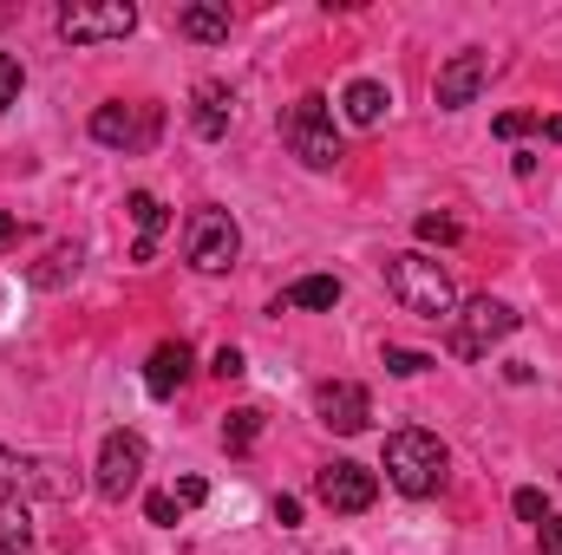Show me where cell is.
Returning <instances> with one entry per match:
<instances>
[{
    "label": "cell",
    "mask_w": 562,
    "mask_h": 555,
    "mask_svg": "<svg viewBox=\"0 0 562 555\" xmlns=\"http://www.w3.org/2000/svg\"><path fill=\"white\" fill-rule=\"evenodd\" d=\"M314 412H321V424H334L340 438H353V431H367L373 399H367V386H353V380H327V386L314 393Z\"/></svg>",
    "instance_id": "obj_11"
},
{
    "label": "cell",
    "mask_w": 562,
    "mask_h": 555,
    "mask_svg": "<svg viewBox=\"0 0 562 555\" xmlns=\"http://www.w3.org/2000/svg\"><path fill=\"white\" fill-rule=\"evenodd\" d=\"M281 144L307 163V170H334L340 163V132H334V105L321 92H301L281 112Z\"/></svg>",
    "instance_id": "obj_3"
},
{
    "label": "cell",
    "mask_w": 562,
    "mask_h": 555,
    "mask_svg": "<svg viewBox=\"0 0 562 555\" xmlns=\"http://www.w3.org/2000/svg\"><path fill=\"white\" fill-rule=\"evenodd\" d=\"M524 132H537L530 112H504V118H497V138H524Z\"/></svg>",
    "instance_id": "obj_28"
},
{
    "label": "cell",
    "mask_w": 562,
    "mask_h": 555,
    "mask_svg": "<svg viewBox=\"0 0 562 555\" xmlns=\"http://www.w3.org/2000/svg\"><path fill=\"white\" fill-rule=\"evenodd\" d=\"M170 497H177V510H196V503L210 497V484H203V477H177V490H170Z\"/></svg>",
    "instance_id": "obj_25"
},
{
    "label": "cell",
    "mask_w": 562,
    "mask_h": 555,
    "mask_svg": "<svg viewBox=\"0 0 562 555\" xmlns=\"http://www.w3.org/2000/svg\"><path fill=\"white\" fill-rule=\"evenodd\" d=\"M229 105H236V99H229V86H223V79H203V86H196V92H190V125H196V138H223V132H229Z\"/></svg>",
    "instance_id": "obj_13"
},
{
    "label": "cell",
    "mask_w": 562,
    "mask_h": 555,
    "mask_svg": "<svg viewBox=\"0 0 562 555\" xmlns=\"http://www.w3.org/2000/svg\"><path fill=\"white\" fill-rule=\"evenodd\" d=\"M445 471H451V451L431 438V431H393L386 438V484L406 490V497H438L445 490Z\"/></svg>",
    "instance_id": "obj_2"
},
{
    "label": "cell",
    "mask_w": 562,
    "mask_h": 555,
    "mask_svg": "<svg viewBox=\"0 0 562 555\" xmlns=\"http://www.w3.org/2000/svg\"><path fill=\"white\" fill-rule=\"evenodd\" d=\"M138 26L132 0H105V7H59V39L72 46H99V39H125Z\"/></svg>",
    "instance_id": "obj_7"
},
{
    "label": "cell",
    "mask_w": 562,
    "mask_h": 555,
    "mask_svg": "<svg viewBox=\"0 0 562 555\" xmlns=\"http://www.w3.org/2000/svg\"><path fill=\"white\" fill-rule=\"evenodd\" d=\"M419 242L451 249V242H458V223H451V216H419Z\"/></svg>",
    "instance_id": "obj_22"
},
{
    "label": "cell",
    "mask_w": 562,
    "mask_h": 555,
    "mask_svg": "<svg viewBox=\"0 0 562 555\" xmlns=\"http://www.w3.org/2000/svg\"><path fill=\"white\" fill-rule=\"evenodd\" d=\"M13 229H20V223H13V216H0V242H7V236H13Z\"/></svg>",
    "instance_id": "obj_31"
},
{
    "label": "cell",
    "mask_w": 562,
    "mask_h": 555,
    "mask_svg": "<svg viewBox=\"0 0 562 555\" xmlns=\"http://www.w3.org/2000/svg\"><path fill=\"white\" fill-rule=\"evenodd\" d=\"M236 256H243L236 216H229V209H196L190 229H183V262H190L196 275H223V269H236Z\"/></svg>",
    "instance_id": "obj_5"
},
{
    "label": "cell",
    "mask_w": 562,
    "mask_h": 555,
    "mask_svg": "<svg viewBox=\"0 0 562 555\" xmlns=\"http://www.w3.org/2000/svg\"><path fill=\"white\" fill-rule=\"evenodd\" d=\"M484 79H491V59H484L477 46L451 53V59L438 66V105H445V112H464V105L484 92Z\"/></svg>",
    "instance_id": "obj_10"
},
{
    "label": "cell",
    "mask_w": 562,
    "mask_h": 555,
    "mask_svg": "<svg viewBox=\"0 0 562 555\" xmlns=\"http://www.w3.org/2000/svg\"><path fill=\"white\" fill-rule=\"evenodd\" d=\"M517 333V307L510 301H497V294H477V301H464L458 314H451V353L458 360H484L497 340H510Z\"/></svg>",
    "instance_id": "obj_4"
},
{
    "label": "cell",
    "mask_w": 562,
    "mask_h": 555,
    "mask_svg": "<svg viewBox=\"0 0 562 555\" xmlns=\"http://www.w3.org/2000/svg\"><path fill=\"white\" fill-rule=\"evenodd\" d=\"M314 497L327 503V510H340V517H360V510H373V497H380V477L367 471V464H327L321 477H314Z\"/></svg>",
    "instance_id": "obj_8"
},
{
    "label": "cell",
    "mask_w": 562,
    "mask_h": 555,
    "mask_svg": "<svg viewBox=\"0 0 562 555\" xmlns=\"http://www.w3.org/2000/svg\"><path fill=\"white\" fill-rule=\"evenodd\" d=\"M340 105H347V118H353V125H380V118H386V105H393V92H386L380 79H353V86L340 92Z\"/></svg>",
    "instance_id": "obj_17"
},
{
    "label": "cell",
    "mask_w": 562,
    "mask_h": 555,
    "mask_svg": "<svg viewBox=\"0 0 562 555\" xmlns=\"http://www.w3.org/2000/svg\"><path fill=\"white\" fill-rule=\"evenodd\" d=\"M276 523H281V530H294V523H301V497H288V490H281V497H276Z\"/></svg>",
    "instance_id": "obj_30"
},
{
    "label": "cell",
    "mask_w": 562,
    "mask_h": 555,
    "mask_svg": "<svg viewBox=\"0 0 562 555\" xmlns=\"http://www.w3.org/2000/svg\"><path fill=\"white\" fill-rule=\"evenodd\" d=\"M537 550H543V555H562V517H543V530H537Z\"/></svg>",
    "instance_id": "obj_29"
},
{
    "label": "cell",
    "mask_w": 562,
    "mask_h": 555,
    "mask_svg": "<svg viewBox=\"0 0 562 555\" xmlns=\"http://www.w3.org/2000/svg\"><path fill=\"white\" fill-rule=\"evenodd\" d=\"M144 517H150L157 530H170V523H177L183 510H177V497H170V490H157V497H144Z\"/></svg>",
    "instance_id": "obj_23"
},
{
    "label": "cell",
    "mask_w": 562,
    "mask_h": 555,
    "mask_svg": "<svg viewBox=\"0 0 562 555\" xmlns=\"http://www.w3.org/2000/svg\"><path fill=\"white\" fill-rule=\"evenodd\" d=\"M517 517L543 530V517H550V510H543V490H517Z\"/></svg>",
    "instance_id": "obj_27"
},
{
    "label": "cell",
    "mask_w": 562,
    "mask_h": 555,
    "mask_svg": "<svg viewBox=\"0 0 562 555\" xmlns=\"http://www.w3.org/2000/svg\"><path fill=\"white\" fill-rule=\"evenodd\" d=\"M79 262H86V256H79V242H59L46 262H33V269H26V281H33V287H66V281L79 275Z\"/></svg>",
    "instance_id": "obj_18"
},
{
    "label": "cell",
    "mask_w": 562,
    "mask_h": 555,
    "mask_svg": "<svg viewBox=\"0 0 562 555\" xmlns=\"http://www.w3.org/2000/svg\"><path fill=\"white\" fill-rule=\"evenodd\" d=\"M0 555H33V510L26 497H0Z\"/></svg>",
    "instance_id": "obj_15"
},
{
    "label": "cell",
    "mask_w": 562,
    "mask_h": 555,
    "mask_svg": "<svg viewBox=\"0 0 562 555\" xmlns=\"http://www.w3.org/2000/svg\"><path fill=\"white\" fill-rule=\"evenodd\" d=\"M138 477H144V438L138 431H112V438L99 444V471H92L99 497H105V503H125V497L138 490Z\"/></svg>",
    "instance_id": "obj_6"
},
{
    "label": "cell",
    "mask_w": 562,
    "mask_h": 555,
    "mask_svg": "<svg viewBox=\"0 0 562 555\" xmlns=\"http://www.w3.org/2000/svg\"><path fill=\"white\" fill-rule=\"evenodd\" d=\"M20 79H26V72H20V59H13V53H0V112L20 99Z\"/></svg>",
    "instance_id": "obj_24"
},
{
    "label": "cell",
    "mask_w": 562,
    "mask_h": 555,
    "mask_svg": "<svg viewBox=\"0 0 562 555\" xmlns=\"http://www.w3.org/2000/svg\"><path fill=\"white\" fill-rule=\"evenodd\" d=\"M425 366H438L431 353H413V347H386V373L393 380H419Z\"/></svg>",
    "instance_id": "obj_21"
},
{
    "label": "cell",
    "mask_w": 562,
    "mask_h": 555,
    "mask_svg": "<svg viewBox=\"0 0 562 555\" xmlns=\"http://www.w3.org/2000/svg\"><path fill=\"white\" fill-rule=\"evenodd\" d=\"M177 26L190 33V39H229V0H196V7H183L177 13Z\"/></svg>",
    "instance_id": "obj_16"
},
{
    "label": "cell",
    "mask_w": 562,
    "mask_h": 555,
    "mask_svg": "<svg viewBox=\"0 0 562 555\" xmlns=\"http://www.w3.org/2000/svg\"><path fill=\"white\" fill-rule=\"evenodd\" d=\"M281 307H340V275H307V281H294V287L276 301V314H281Z\"/></svg>",
    "instance_id": "obj_19"
},
{
    "label": "cell",
    "mask_w": 562,
    "mask_h": 555,
    "mask_svg": "<svg viewBox=\"0 0 562 555\" xmlns=\"http://www.w3.org/2000/svg\"><path fill=\"white\" fill-rule=\"evenodd\" d=\"M256 438H262V412H256V406H243V412L223 418V444H229V451H249Z\"/></svg>",
    "instance_id": "obj_20"
},
{
    "label": "cell",
    "mask_w": 562,
    "mask_h": 555,
    "mask_svg": "<svg viewBox=\"0 0 562 555\" xmlns=\"http://www.w3.org/2000/svg\"><path fill=\"white\" fill-rule=\"evenodd\" d=\"M190 366H196V353H190L183 340H164V347L150 353V366H144V393H150V399H177L183 380H190Z\"/></svg>",
    "instance_id": "obj_12"
},
{
    "label": "cell",
    "mask_w": 562,
    "mask_h": 555,
    "mask_svg": "<svg viewBox=\"0 0 562 555\" xmlns=\"http://www.w3.org/2000/svg\"><path fill=\"white\" fill-rule=\"evenodd\" d=\"M157 125H164L157 105H99L92 112V138L112 144V150H144L157 138Z\"/></svg>",
    "instance_id": "obj_9"
},
{
    "label": "cell",
    "mask_w": 562,
    "mask_h": 555,
    "mask_svg": "<svg viewBox=\"0 0 562 555\" xmlns=\"http://www.w3.org/2000/svg\"><path fill=\"white\" fill-rule=\"evenodd\" d=\"M386 294L419 314V320H451L458 314V287H451V269L425 249H406V256H386Z\"/></svg>",
    "instance_id": "obj_1"
},
{
    "label": "cell",
    "mask_w": 562,
    "mask_h": 555,
    "mask_svg": "<svg viewBox=\"0 0 562 555\" xmlns=\"http://www.w3.org/2000/svg\"><path fill=\"white\" fill-rule=\"evenodd\" d=\"M125 209H132V223H138V249H132V262H150V256H157V236H164V223H170V209H164L150 190H132Z\"/></svg>",
    "instance_id": "obj_14"
},
{
    "label": "cell",
    "mask_w": 562,
    "mask_h": 555,
    "mask_svg": "<svg viewBox=\"0 0 562 555\" xmlns=\"http://www.w3.org/2000/svg\"><path fill=\"white\" fill-rule=\"evenodd\" d=\"M210 373H216V380H243L249 366H243V353H236V347H223V353L210 360Z\"/></svg>",
    "instance_id": "obj_26"
}]
</instances>
